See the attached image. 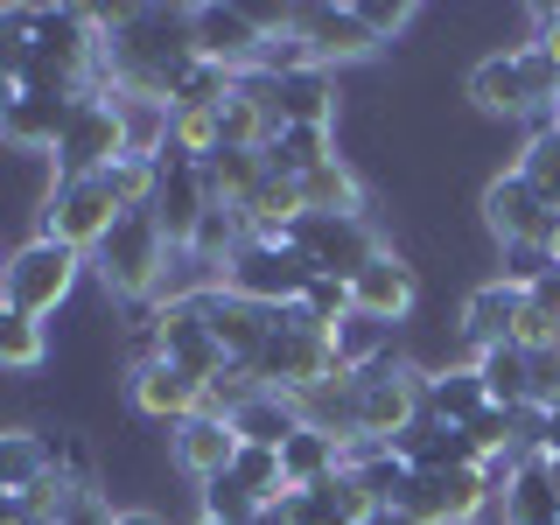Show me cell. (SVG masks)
Wrapping results in <instances>:
<instances>
[{
  "label": "cell",
  "instance_id": "cell-6",
  "mask_svg": "<svg viewBox=\"0 0 560 525\" xmlns=\"http://www.w3.org/2000/svg\"><path fill=\"white\" fill-rule=\"evenodd\" d=\"M308 280H315V267L294 253L288 238H245L232 253V267H224V288L245 294V302H259V308H273V315L302 302Z\"/></svg>",
  "mask_w": 560,
  "mask_h": 525
},
{
  "label": "cell",
  "instance_id": "cell-24",
  "mask_svg": "<svg viewBox=\"0 0 560 525\" xmlns=\"http://www.w3.org/2000/svg\"><path fill=\"white\" fill-rule=\"evenodd\" d=\"M329 358H337L343 378H364V372H378V364L407 358V350H399V329H393V323H372V315L350 308L343 323L329 329Z\"/></svg>",
  "mask_w": 560,
  "mask_h": 525
},
{
  "label": "cell",
  "instance_id": "cell-22",
  "mask_svg": "<svg viewBox=\"0 0 560 525\" xmlns=\"http://www.w3.org/2000/svg\"><path fill=\"white\" fill-rule=\"evenodd\" d=\"M273 119L280 127H329L343 119V84L337 70H302V78H273Z\"/></svg>",
  "mask_w": 560,
  "mask_h": 525
},
{
  "label": "cell",
  "instance_id": "cell-33",
  "mask_svg": "<svg viewBox=\"0 0 560 525\" xmlns=\"http://www.w3.org/2000/svg\"><path fill=\"white\" fill-rule=\"evenodd\" d=\"M43 364H49V329L0 302V372H43Z\"/></svg>",
  "mask_w": 560,
  "mask_h": 525
},
{
  "label": "cell",
  "instance_id": "cell-44",
  "mask_svg": "<svg viewBox=\"0 0 560 525\" xmlns=\"http://www.w3.org/2000/svg\"><path fill=\"white\" fill-rule=\"evenodd\" d=\"M113 512H119V504H113V498H92V504H84V512H78V518H63V525H113Z\"/></svg>",
  "mask_w": 560,
  "mask_h": 525
},
{
  "label": "cell",
  "instance_id": "cell-14",
  "mask_svg": "<svg viewBox=\"0 0 560 525\" xmlns=\"http://www.w3.org/2000/svg\"><path fill=\"white\" fill-rule=\"evenodd\" d=\"M127 162V140H119V113L105 98H78V113H70V127L57 140V154H49V175H105Z\"/></svg>",
  "mask_w": 560,
  "mask_h": 525
},
{
  "label": "cell",
  "instance_id": "cell-15",
  "mask_svg": "<svg viewBox=\"0 0 560 525\" xmlns=\"http://www.w3.org/2000/svg\"><path fill=\"white\" fill-rule=\"evenodd\" d=\"M288 245L308 259L315 273H337V280H350V273H358L364 259H372L378 245H385V232H378L372 218H302V224L288 232Z\"/></svg>",
  "mask_w": 560,
  "mask_h": 525
},
{
  "label": "cell",
  "instance_id": "cell-13",
  "mask_svg": "<svg viewBox=\"0 0 560 525\" xmlns=\"http://www.w3.org/2000/svg\"><path fill=\"white\" fill-rule=\"evenodd\" d=\"M477 218H483V232L498 238V253H504V245H539V238H547L553 210L539 203V189L525 183L518 168H498V175L477 189Z\"/></svg>",
  "mask_w": 560,
  "mask_h": 525
},
{
  "label": "cell",
  "instance_id": "cell-34",
  "mask_svg": "<svg viewBox=\"0 0 560 525\" xmlns=\"http://www.w3.org/2000/svg\"><path fill=\"white\" fill-rule=\"evenodd\" d=\"M525 183L539 189V203L560 210V127H525L518 140V162H512Z\"/></svg>",
  "mask_w": 560,
  "mask_h": 525
},
{
  "label": "cell",
  "instance_id": "cell-12",
  "mask_svg": "<svg viewBox=\"0 0 560 525\" xmlns=\"http://www.w3.org/2000/svg\"><path fill=\"white\" fill-rule=\"evenodd\" d=\"M154 224H162V238L175 245V253H183L189 238H197V224L210 218V183H203V162H189V154H162V162H154Z\"/></svg>",
  "mask_w": 560,
  "mask_h": 525
},
{
  "label": "cell",
  "instance_id": "cell-18",
  "mask_svg": "<svg viewBox=\"0 0 560 525\" xmlns=\"http://www.w3.org/2000/svg\"><path fill=\"white\" fill-rule=\"evenodd\" d=\"M197 315L210 323V337H218V350H224V358L253 372L259 343H267V329H273V308L245 302V294H232V288H210L203 302H197Z\"/></svg>",
  "mask_w": 560,
  "mask_h": 525
},
{
  "label": "cell",
  "instance_id": "cell-47",
  "mask_svg": "<svg viewBox=\"0 0 560 525\" xmlns=\"http://www.w3.org/2000/svg\"><path fill=\"white\" fill-rule=\"evenodd\" d=\"M469 525H512V518H504V498H498V490L477 504V518H469Z\"/></svg>",
  "mask_w": 560,
  "mask_h": 525
},
{
  "label": "cell",
  "instance_id": "cell-42",
  "mask_svg": "<svg viewBox=\"0 0 560 525\" xmlns=\"http://www.w3.org/2000/svg\"><path fill=\"white\" fill-rule=\"evenodd\" d=\"M273 525H350V518L323 498V490H288V498L273 504Z\"/></svg>",
  "mask_w": 560,
  "mask_h": 525
},
{
  "label": "cell",
  "instance_id": "cell-36",
  "mask_svg": "<svg viewBox=\"0 0 560 525\" xmlns=\"http://www.w3.org/2000/svg\"><path fill=\"white\" fill-rule=\"evenodd\" d=\"M35 49H43V35H35V8H28V0H14V8H0V70H8L14 84L28 78Z\"/></svg>",
  "mask_w": 560,
  "mask_h": 525
},
{
  "label": "cell",
  "instance_id": "cell-5",
  "mask_svg": "<svg viewBox=\"0 0 560 525\" xmlns=\"http://www.w3.org/2000/svg\"><path fill=\"white\" fill-rule=\"evenodd\" d=\"M329 372H337V358H329V329L315 323V315H302V308H280L273 329H267V343H259V358H253L259 393L302 399L308 385H323Z\"/></svg>",
  "mask_w": 560,
  "mask_h": 525
},
{
  "label": "cell",
  "instance_id": "cell-50",
  "mask_svg": "<svg viewBox=\"0 0 560 525\" xmlns=\"http://www.w3.org/2000/svg\"><path fill=\"white\" fill-rule=\"evenodd\" d=\"M547 477H553V498H560V455H547Z\"/></svg>",
  "mask_w": 560,
  "mask_h": 525
},
{
  "label": "cell",
  "instance_id": "cell-46",
  "mask_svg": "<svg viewBox=\"0 0 560 525\" xmlns=\"http://www.w3.org/2000/svg\"><path fill=\"white\" fill-rule=\"evenodd\" d=\"M539 455H560V407L539 413Z\"/></svg>",
  "mask_w": 560,
  "mask_h": 525
},
{
  "label": "cell",
  "instance_id": "cell-21",
  "mask_svg": "<svg viewBox=\"0 0 560 525\" xmlns=\"http://www.w3.org/2000/svg\"><path fill=\"white\" fill-rule=\"evenodd\" d=\"M78 113V98H49V92H22L0 113V148L8 154H57V140Z\"/></svg>",
  "mask_w": 560,
  "mask_h": 525
},
{
  "label": "cell",
  "instance_id": "cell-38",
  "mask_svg": "<svg viewBox=\"0 0 560 525\" xmlns=\"http://www.w3.org/2000/svg\"><path fill=\"white\" fill-rule=\"evenodd\" d=\"M197 504H203V518H218V525H259V518H267V512H259V498L232 477V469L210 477V483H197Z\"/></svg>",
  "mask_w": 560,
  "mask_h": 525
},
{
  "label": "cell",
  "instance_id": "cell-27",
  "mask_svg": "<svg viewBox=\"0 0 560 525\" xmlns=\"http://www.w3.org/2000/svg\"><path fill=\"white\" fill-rule=\"evenodd\" d=\"M337 469H343V442H337V434L294 428L288 442H280V477H288V490H323Z\"/></svg>",
  "mask_w": 560,
  "mask_h": 525
},
{
  "label": "cell",
  "instance_id": "cell-1",
  "mask_svg": "<svg viewBox=\"0 0 560 525\" xmlns=\"http://www.w3.org/2000/svg\"><path fill=\"white\" fill-rule=\"evenodd\" d=\"M463 98L477 105L483 119H512V127H553L560 105V63L539 43H504L490 57L469 63Z\"/></svg>",
  "mask_w": 560,
  "mask_h": 525
},
{
  "label": "cell",
  "instance_id": "cell-31",
  "mask_svg": "<svg viewBox=\"0 0 560 525\" xmlns=\"http://www.w3.org/2000/svg\"><path fill=\"white\" fill-rule=\"evenodd\" d=\"M294 428H302V407H294L288 393H253V399L232 413V434H238L245 448H280Z\"/></svg>",
  "mask_w": 560,
  "mask_h": 525
},
{
  "label": "cell",
  "instance_id": "cell-20",
  "mask_svg": "<svg viewBox=\"0 0 560 525\" xmlns=\"http://www.w3.org/2000/svg\"><path fill=\"white\" fill-rule=\"evenodd\" d=\"M420 413H428V420H442V428H469L477 413H490L477 364H469V358L428 364V372H420Z\"/></svg>",
  "mask_w": 560,
  "mask_h": 525
},
{
  "label": "cell",
  "instance_id": "cell-48",
  "mask_svg": "<svg viewBox=\"0 0 560 525\" xmlns=\"http://www.w3.org/2000/svg\"><path fill=\"white\" fill-rule=\"evenodd\" d=\"M539 245H547V259H553V273H560V210H553V224H547V238H539Z\"/></svg>",
  "mask_w": 560,
  "mask_h": 525
},
{
  "label": "cell",
  "instance_id": "cell-19",
  "mask_svg": "<svg viewBox=\"0 0 560 525\" xmlns=\"http://www.w3.org/2000/svg\"><path fill=\"white\" fill-rule=\"evenodd\" d=\"M154 308V302H148ZM154 323H162V364H175V372H189V378H218L224 364V350L218 337H210V323L197 315V302H168V308H154Z\"/></svg>",
  "mask_w": 560,
  "mask_h": 525
},
{
  "label": "cell",
  "instance_id": "cell-51",
  "mask_svg": "<svg viewBox=\"0 0 560 525\" xmlns=\"http://www.w3.org/2000/svg\"><path fill=\"white\" fill-rule=\"evenodd\" d=\"M197 525H218V518H197Z\"/></svg>",
  "mask_w": 560,
  "mask_h": 525
},
{
  "label": "cell",
  "instance_id": "cell-17",
  "mask_svg": "<svg viewBox=\"0 0 560 525\" xmlns=\"http://www.w3.org/2000/svg\"><path fill=\"white\" fill-rule=\"evenodd\" d=\"M127 407L154 428H183V420L203 413V378L175 372V364H148V372H127Z\"/></svg>",
  "mask_w": 560,
  "mask_h": 525
},
{
  "label": "cell",
  "instance_id": "cell-37",
  "mask_svg": "<svg viewBox=\"0 0 560 525\" xmlns=\"http://www.w3.org/2000/svg\"><path fill=\"white\" fill-rule=\"evenodd\" d=\"M49 469H57V477H70V483H105V455L92 448V434L84 428H57L49 434Z\"/></svg>",
  "mask_w": 560,
  "mask_h": 525
},
{
  "label": "cell",
  "instance_id": "cell-28",
  "mask_svg": "<svg viewBox=\"0 0 560 525\" xmlns=\"http://www.w3.org/2000/svg\"><path fill=\"white\" fill-rule=\"evenodd\" d=\"M329 154H337V133L329 127H280L267 148H259V162H267V175H280V183H302Z\"/></svg>",
  "mask_w": 560,
  "mask_h": 525
},
{
  "label": "cell",
  "instance_id": "cell-25",
  "mask_svg": "<svg viewBox=\"0 0 560 525\" xmlns=\"http://www.w3.org/2000/svg\"><path fill=\"white\" fill-rule=\"evenodd\" d=\"M119 113V140H127V162H162V154L175 148V113L162 98H140V92H119L105 98Z\"/></svg>",
  "mask_w": 560,
  "mask_h": 525
},
{
  "label": "cell",
  "instance_id": "cell-23",
  "mask_svg": "<svg viewBox=\"0 0 560 525\" xmlns=\"http://www.w3.org/2000/svg\"><path fill=\"white\" fill-rule=\"evenodd\" d=\"M168 455H175V469L183 477H224L232 469V455H238V434H232V420H218V413H197V420H183V428L168 434Z\"/></svg>",
  "mask_w": 560,
  "mask_h": 525
},
{
  "label": "cell",
  "instance_id": "cell-29",
  "mask_svg": "<svg viewBox=\"0 0 560 525\" xmlns=\"http://www.w3.org/2000/svg\"><path fill=\"white\" fill-rule=\"evenodd\" d=\"M498 498H504V518H512V525H560V498H553V477H547V455H525Z\"/></svg>",
  "mask_w": 560,
  "mask_h": 525
},
{
  "label": "cell",
  "instance_id": "cell-7",
  "mask_svg": "<svg viewBox=\"0 0 560 525\" xmlns=\"http://www.w3.org/2000/svg\"><path fill=\"white\" fill-rule=\"evenodd\" d=\"M420 372H428V364L393 358V364H378V372L358 378V434H364V442L393 448L399 434L420 420Z\"/></svg>",
  "mask_w": 560,
  "mask_h": 525
},
{
  "label": "cell",
  "instance_id": "cell-8",
  "mask_svg": "<svg viewBox=\"0 0 560 525\" xmlns=\"http://www.w3.org/2000/svg\"><path fill=\"white\" fill-rule=\"evenodd\" d=\"M189 43H197L203 63H218V70H232V78H245V70L259 63V49H267V22H259V8L197 0V8H189Z\"/></svg>",
  "mask_w": 560,
  "mask_h": 525
},
{
  "label": "cell",
  "instance_id": "cell-45",
  "mask_svg": "<svg viewBox=\"0 0 560 525\" xmlns=\"http://www.w3.org/2000/svg\"><path fill=\"white\" fill-rule=\"evenodd\" d=\"M113 525H168V518L154 512V504H119V512H113Z\"/></svg>",
  "mask_w": 560,
  "mask_h": 525
},
{
  "label": "cell",
  "instance_id": "cell-10",
  "mask_svg": "<svg viewBox=\"0 0 560 525\" xmlns=\"http://www.w3.org/2000/svg\"><path fill=\"white\" fill-rule=\"evenodd\" d=\"M294 28H302L308 57L323 70H350V63H372L378 57V35L364 28L358 0H315V8H294Z\"/></svg>",
  "mask_w": 560,
  "mask_h": 525
},
{
  "label": "cell",
  "instance_id": "cell-52",
  "mask_svg": "<svg viewBox=\"0 0 560 525\" xmlns=\"http://www.w3.org/2000/svg\"><path fill=\"white\" fill-rule=\"evenodd\" d=\"M0 267H8V253H0Z\"/></svg>",
  "mask_w": 560,
  "mask_h": 525
},
{
  "label": "cell",
  "instance_id": "cell-9",
  "mask_svg": "<svg viewBox=\"0 0 560 525\" xmlns=\"http://www.w3.org/2000/svg\"><path fill=\"white\" fill-rule=\"evenodd\" d=\"M483 498H490V477H483L477 463L413 469L407 498H399V518H407V525H469Z\"/></svg>",
  "mask_w": 560,
  "mask_h": 525
},
{
  "label": "cell",
  "instance_id": "cell-30",
  "mask_svg": "<svg viewBox=\"0 0 560 525\" xmlns=\"http://www.w3.org/2000/svg\"><path fill=\"white\" fill-rule=\"evenodd\" d=\"M238 218H245V238H288L294 224L308 218V210H302V189H294V183L267 175V183H259L253 197L238 203Z\"/></svg>",
  "mask_w": 560,
  "mask_h": 525
},
{
  "label": "cell",
  "instance_id": "cell-40",
  "mask_svg": "<svg viewBox=\"0 0 560 525\" xmlns=\"http://www.w3.org/2000/svg\"><path fill=\"white\" fill-rule=\"evenodd\" d=\"M253 393H259V378L245 372V364H224L218 378H203V413L232 420V413H238V407H245V399H253Z\"/></svg>",
  "mask_w": 560,
  "mask_h": 525
},
{
  "label": "cell",
  "instance_id": "cell-26",
  "mask_svg": "<svg viewBox=\"0 0 560 525\" xmlns=\"http://www.w3.org/2000/svg\"><path fill=\"white\" fill-rule=\"evenodd\" d=\"M43 477H49V434L28 420H8L0 428V498H28Z\"/></svg>",
  "mask_w": 560,
  "mask_h": 525
},
{
  "label": "cell",
  "instance_id": "cell-39",
  "mask_svg": "<svg viewBox=\"0 0 560 525\" xmlns=\"http://www.w3.org/2000/svg\"><path fill=\"white\" fill-rule=\"evenodd\" d=\"M232 477L259 498V512H273L280 498H288V477H280V448H245L238 442V455H232Z\"/></svg>",
  "mask_w": 560,
  "mask_h": 525
},
{
  "label": "cell",
  "instance_id": "cell-2",
  "mask_svg": "<svg viewBox=\"0 0 560 525\" xmlns=\"http://www.w3.org/2000/svg\"><path fill=\"white\" fill-rule=\"evenodd\" d=\"M168 253L175 245L162 238L154 210H127V218L105 232V245L92 253V280L105 288L113 308H148L154 288H162V273H168Z\"/></svg>",
  "mask_w": 560,
  "mask_h": 525
},
{
  "label": "cell",
  "instance_id": "cell-35",
  "mask_svg": "<svg viewBox=\"0 0 560 525\" xmlns=\"http://www.w3.org/2000/svg\"><path fill=\"white\" fill-rule=\"evenodd\" d=\"M469 364H477L483 399L498 413H518L525 407V350L518 343H498V350H483V358H469Z\"/></svg>",
  "mask_w": 560,
  "mask_h": 525
},
{
  "label": "cell",
  "instance_id": "cell-43",
  "mask_svg": "<svg viewBox=\"0 0 560 525\" xmlns=\"http://www.w3.org/2000/svg\"><path fill=\"white\" fill-rule=\"evenodd\" d=\"M358 14H364V28H372L378 43L393 49L399 35L413 28V14H420V8H413V0H358Z\"/></svg>",
  "mask_w": 560,
  "mask_h": 525
},
{
  "label": "cell",
  "instance_id": "cell-3",
  "mask_svg": "<svg viewBox=\"0 0 560 525\" xmlns=\"http://www.w3.org/2000/svg\"><path fill=\"white\" fill-rule=\"evenodd\" d=\"M35 218H43V224H35L43 238H57V245H70V253L92 259L98 245H105V232L127 218V197H119L113 168H105V175H49L43 210H35Z\"/></svg>",
  "mask_w": 560,
  "mask_h": 525
},
{
  "label": "cell",
  "instance_id": "cell-11",
  "mask_svg": "<svg viewBox=\"0 0 560 525\" xmlns=\"http://www.w3.org/2000/svg\"><path fill=\"white\" fill-rule=\"evenodd\" d=\"M350 308L372 315V323H393V329L420 308V267H413L407 253H399L393 238H385L378 253L364 259L358 273H350Z\"/></svg>",
  "mask_w": 560,
  "mask_h": 525
},
{
  "label": "cell",
  "instance_id": "cell-16",
  "mask_svg": "<svg viewBox=\"0 0 560 525\" xmlns=\"http://www.w3.org/2000/svg\"><path fill=\"white\" fill-rule=\"evenodd\" d=\"M518 308H525V294H518V288H504L498 273L477 280V288L463 294V308H455V343H463V358H483V350L512 343Z\"/></svg>",
  "mask_w": 560,
  "mask_h": 525
},
{
  "label": "cell",
  "instance_id": "cell-32",
  "mask_svg": "<svg viewBox=\"0 0 560 525\" xmlns=\"http://www.w3.org/2000/svg\"><path fill=\"white\" fill-rule=\"evenodd\" d=\"M203 183H210V203L238 210L267 183V162H259V154H238V148H218V154H203Z\"/></svg>",
  "mask_w": 560,
  "mask_h": 525
},
{
  "label": "cell",
  "instance_id": "cell-49",
  "mask_svg": "<svg viewBox=\"0 0 560 525\" xmlns=\"http://www.w3.org/2000/svg\"><path fill=\"white\" fill-rule=\"evenodd\" d=\"M14 98H22V84H14V78H8V70H0V113H8V105H14Z\"/></svg>",
  "mask_w": 560,
  "mask_h": 525
},
{
  "label": "cell",
  "instance_id": "cell-41",
  "mask_svg": "<svg viewBox=\"0 0 560 525\" xmlns=\"http://www.w3.org/2000/svg\"><path fill=\"white\" fill-rule=\"evenodd\" d=\"M294 308H302V315H315L323 329H337L343 315H350V280H337V273H315V280H308V294H302Z\"/></svg>",
  "mask_w": 560,
  "mask_h": 525
},
{
  "label": "cell",
  "instance_id": "cell-4",
  "mask_svg": "<svg viewBox=\"0 0 560 525\" xmlns=\"http://www.w3.org/2000/svg\"><path fill=\"white\" fill-rule=\"evenodd\" d=\"M84 273H92V259H84V253H70V245L35 232V238L14 245L8 267H0V302L35 315V323H49L57 308H70V294H78Z\"/></svg>",
  "mask_w": 560,
  "mask_h": 525
}]
</instances>
